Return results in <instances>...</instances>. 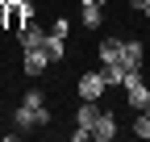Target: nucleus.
<instances>
[{"label": "nucleus", "mask_w": 150, "mask_h": 142, "mask_svg": "<svg viewBox=\"0 0 150 142\" xmlns=\"http://www.w3.org/2000/svg\"><path fill=\"white\" fill-rule=\"evenodd\" d=\"M104 109H96V100H83L79 104V113H75V121H79V126L83 130H92V126H96V117H100Z\"/></svg>", "instance_id": "obj_7"}, {"label": "nucleus", "mask_w": 150, "mask_h": 142, "mask_svg": "<svg viewBox=\"0 0 150 142\" xmlns=\"http://www.w3.org/2000/svg\"><path fill=\"white\" fill-rule=\"evenodd\" d=\"M92 138H96V142H112V138H117V117H112V113H100L96 126H92Z\"/></svg>", "instance_id": "obj_6"}, {"label": "nucleus", "mask_w": 150, "mask_h": 142, "mask_svg": "<svg viewBox=\"0 0 150 142\" xmlns=\"http://www.w3.org/2000/svg\"><path fill=\"white\" fill-rule=\"evenodd\" d=\"M142 55H146V50H142L138 38L121 42V67H125V71H142Z\"/></svg>", "instance_id": "obj_5"}, {"label": "nucleus", "mask_w": 150, "mask_h": 142, "mask_svg": "<svg viewBox=\"0 0 150 142\" xmlns=\"http://www.w3.org/2000/svg\"><path fill=\"white\" fill-rule=\"evenodd\" d=\"M83 25H88V29L100 25V4H83Z\"/></svg>", "instance_id": "obj_11"}, {"label": "nucleus", "mask_w": 150, "mask_h": 142, "mask_svg": "<svg viewBox=\"0 0 150 142\" xmlns=\"http://www.w3.org/2000/svg\"><path fill=\"white\" fill-rule=\"evenodd\" d=\"M100 63H121V38H104L100 42Z\"/></svg>", "instance_id": "obj_8"}, {"label": "nucleus", "mask_w": 150, "mask_h": 142, "mask_svg": "<svg viewBox=\"0 0 150 142\" xmlns=\"http://www.w3.org/2000/svg\"><path fill=\"white\" fill-rule=\"evenodd\" d=\"M46 50H50V59H54V63H63V55H67V38H59V33H46Z\"/></svg>", "instance_id": "obj_9"}, {"label": "nucleus", "mask_w": 150, "mask_h": 142, "mask_svg": "<svg viewBox=\"0 0 150 142\" xmlns=\"http://www.w3.org/2000/svg\"><path fill=\"white\" fill-rule=\"evenodd\" d=\"M17 38H21L25 50H29V46H46V29H42V25H33V17H25L21 29H17Z\"/></svg>", "instance_id": "obj_4"}, {"label": "nucleus", "mask_w": 150, "mask_h": 142, "mask_svg": "<svg viewBox=\"0 0 150 142\" xmlns=\"http://www.w3.org/2000/svg\"><path fill=\"white\" fill-rule=\"evenodd\" d=\"M17 126H21V130H42V126H50L46 92H25L21 109H17Z\"/></svg>", "instance_id": "obj_1"}, {"label": "nucleus", "mask_w": 150, "mask_h": 142, "mask_svg": "<svg viewBox=\"0 0 150 142\" xmlns=\"http://www.w3.org/2000/svg\"><path fill=\"white\" fill-rule=\"evenodd\" d=\"M142 13H146V21H150V4H146V9H142Z\"/></svg>", "instance_id": "obj_15"}, {"label": "nucleus", "mask_w": 150, "mask_h": 142, "mask_svg": "<svg viewBox=\"0 0 150 142\" xmlns=\"http://www.w3.org/2000/svg\"><path fill=\"white\" fill-rule=\"evenodd\" d=\"M146 88H150V80H146Z\"/></svg>", "instance_id": "obj_16"}, {"label": "nucleus", "mask_w": 150, "mask_h": 142, "mask_svg": "<svg viewBox=\"0 0 150 142\" xmlns=\"http://www.w3.org/2000/svg\"><path fill=\"white\" fill-rule=\"evenodd\" d=\"M129 4H134V9H146V4H150V0H129Z\"/></svg>", "instance_id": "obj_13"}, {"label": "nucleus", "mask_w": 150, "mask_h": 142, "mask_svg": "<svg viewBox=\"0 0 150 142\" xmlns=\"http://www.w3.org/2000/svg\"><path fill=\"white\" fill-rule=\"evenodd\" d=\"M83 4H104V0H83Z\"/></svg>", "instance_id": "obj_14"}, {"label": "nucleus", "mask_w": 150, "mask_h": 142, "mask_svg": "<svg viewBox=\"0 0 150 142\" xmlns=\"http://www.w3.org/2000/svg\"><path fill=\"white\" fill-rule=\"evenodd\" d=\"M100 71H104V80H108V84H125V67H121V63H104Z\"/></svg>", "instance_id": "obj_10"}, {"label": "nucleus", "mask_w": 150, "mask_h": 142, "mask_svg": "<svg viewBox=\"0 0 150 142\" xmlns=\"http://www.w3.org/2000/svg\"><path fill=\"white\" fill-rule=\"evenodd\" d=\"M104 88H108L104 71H88V75H79V96H83V100H100Z\"/></svg>", "instance_id": "obj_2"}, {"label": "nucleus", "mask_w": 150, "mask_h": 142, "mask_svg": "<svg viewBox=\"0 0 150 142\" xmlns=\"http://www.w3.org/2000/svg\"><path fill=\"white\" fill-rule=\"evenodd\" d=\"M50 63H54V59H50L46 46H29V50H25V75H42Z\"/></svg>", "instance_id": "obj_3"}, {"label": "nucleus", "mask_w": 150, "mask_h": 142, "mask_svg": "<svg viewBox=\"0 0 150 142\" xmlns=\"http://www.w3.org/2000/svg\"><path fill=\"white\" fill-rule=\"evenodd\" d=\"M134 134H138V138H150V113H138V121H134Z\"/></svg>", "instance_id": "obj_12"}]
</instances>
